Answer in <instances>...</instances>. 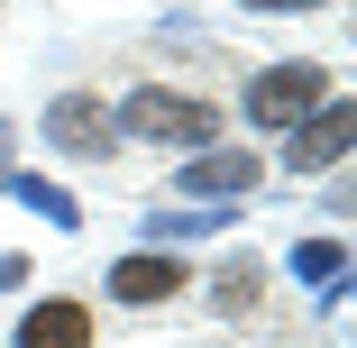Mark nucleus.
Returning <instances> with one entry per match:
<instances>
[{
  "label": "nucleus",
  "mask_w": 357,
  "mask_h": 348,
  "mask_svg": "<svg viewBox=\"0 0 357 348\" xmlns=\"http://www.w3.org/2000/svg\"><path fill=\"white\" fill-rule=\"evenodd\" d=\"M0 183H10V137H0Z\"/></svg>",
  "instance_id": "nucleus-12"
},
{
  "label": "nucleus",
  "mask_w": 357,
  "mask_h": 348,
  "mask_svg": "<svg viewBox=\"0 0 357 348\" xmlns=\"http://www.w3.org/2000/svg\"><path fill=\"white\" fill-rule=\"evenodd\" d=\"M294 266L312 275L321 294H339V239H312V248H294Z\"/></svg>",
  "instance_id": "nucleus-9"
},
{
  "label": "nucleus",
  "mask_w": 357,
  "mask_h": 348,
  "mask_svg": "<svg viewBox=\"0 0 357 348\" xmlns=\"http://www.w3.org/2000/svg\"><path fill=\"white\" fill-rule=\"evenodd\" d=\"M110 294H119V303H174V294H183V257H165V248L119 257V266H110Z\"/></svg>",
  "instance_id": "nucleus-6"
},
{
  "label": "nucleus",
  "mask_w": 357,
  "mask_h": 348,
  "mask_svg": "<svg viewBox=\"0 0 357 348\" xmlns=\"http://www.w3.org/2000/svg\"><path fill=\"white\" fill-rule=\"evenodd\" d=\"M119 128L156 137V147H211V137H220V110H211L202 92H174V83H137L119 101Z\"/></svg>",
  "instance_id": "nucleus-1"
},
{
  "label": "nucleus",
  "mask_w": 357,
  "mask_h": 348,
  "mask_svg": "<svg viewBox=\"0 0 357 348\" xmlns=\"http://www.w3.org/2000/svg\"><path fill=\"white\" fill-rule=\"evenodd\" d=\"M46 137H55L64 156H110V137H119V128L101 119V101H92V92H64V101L46 110Z\"/></svg>",
  "instance_id": "nucleus-7"
},
{
  "label": "nucleus",
  "mask_w": 357,
  "mask_h": 348,
  "mask_svg": "<svg viewBox=\"0 0 357 348\" xmlns=\"http://www.w3.org/2000/svg\"><path fill=\"white\" fill-rule=\"evenodd\" d=\"M321 101H330V74H321V64H266V74H248V92H238V110L257 128H294Z\"/></svg>",
  "instance_id": "nucleus-2"
},
{
  "label": "nucleus",
  "mask_w": 357,
  "mask_h": 348,
  "mask_svg": "<svg viewBox=\"0 0 357 348\" xmlns=\"http://www.w3.org/2000/svg\"><path fill=\"white\" fill-rule=\"evenodd\" d=\"M348 128H357V110H348V101H321L312 119H294V128H284V165H294V174L339 165V156H348Z\"/></svg>",
  "instance_id": "nucleus-3"
},
{
  "label": "nucleus",
  "mask_w": 357,
  "mask_h": 348,
  "mask_svg": "<svg viewBox=\"0 0 357 348\" xmlns=\"http://www.w3.org/2000/svg\"><path fill=\"white\" fill-rule=\"evenodd\" d=\"M248 10H321V0H248Z\"/></svg>",
  "instance_id": "nucleus-11"
},
{
  "label": "nucleus",
  "mask_w": 357,
  "mask_h": 348,
  "mask_svg": "<svg viewBox=\"0 0 357 348\" xmlns=\"http://www.w3.org/2000/svg\"><path fill=\"white\" fill-rule=\"evenodd\" d=\"M257 294H266V266H257V257H229V266H220V285H211V303H220L229 321L257 312Z\"/></svg>",
  "instance_id": "nucleus-8"
},
{
  "label": "nucleus",
  "mask_w": 357,
  "mask_h": 348,
  "mask_svg": "<svg viewBox=\"0 0 357 348\" xmlns=\"http://www.w3.org/2000/svg\"><path fill=\"white\" fill-rule=\"evenodd\" d=\"M10 348H92V312L74 294H46V303H28V321L10 330Z\"/></svg>",
  "instance_id": "nucleus-4"
},
{
  "label": "nucleus",
  "mask_w": 357,
  "mask_h": 348,
  "mask_svg": "<svg viewBox=\"0 0 357 348\" xmlns=\"http://www.w3.org/2000/svg\"><path fill=\"white\" fill-rule=\"evenodd\" d=\"M10 285H28V257H19V248H0V294H10Z\"/></svg>",
  "instance_id": "nucleus-10"
},
{
  "label": "nucleus",
  "mask_w": 357,
  "mask_h": 348,
  "mask_svg": "<svg viewBox=\"0 0 357 348\" xmlns=\"http://www.w3.org/2000/svg\"><path fill=\"white\" fill-rule=\"evenodd\" d=\"M174 183H183L192 202H238V192L257 183V156H248V147H202V156H192Z\"/></svg>",
  "instance_id": "nucleus-5"
}]
</instances>
